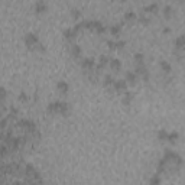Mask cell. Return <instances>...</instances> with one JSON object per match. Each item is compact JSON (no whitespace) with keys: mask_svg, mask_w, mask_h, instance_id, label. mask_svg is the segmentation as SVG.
Here are the masks:
<instances>
[{"mask_svg":"<svg viewBox=\"0 0 185 185\" xmlns=\"http://www.w3.org/2000/svg\"><path fill=\"white\" fill-rule=\"evenodd\" d=\"M26 43H27V45H35V43H36V38H35L33 35H29V36L26 38Z\"/></svg>","mask_w":185,"mask_h":185,"instance_id":"obj_1","label":"cell"},{"mask_svg":"<svg viewBox=\"0 0 185 185\" xmlns=\"http://www.w3.org/2000/svg\"><path fill=\"white\" fill-rule=\"evenodd\" d=\"M58 90H59L61 93H67V91H68V85H67L65 82H59V84H58Z\"/></svg>","mask_w":185,"mask_h":185,"instance_id":"obj_2","label":"cell"},{"mask_svg":"<svg viewBox=\"0 0 185 185\" xmlns=\"http://www.w3.org/2000/svg\"><path fill=\"white\" fill-rule=\"evenodd\" d=\"M177 46H178V48H184L185 46V38L184 36H181V38L177 39Z\"/></svg>","mask_w":185,"mask_h":185,"instance_id":"obj_3","label":"cell"},{"mask_svg":"<svg viewBox=\"0 0 185 185\" xmlns=\"http://www.w3.org/2000/svg\"><path fill=\"white\" fill-rule=\"evenodd\" d=\"M45 7H46V6H45L43 3H38V6H36V10H38V13H42V12L45 10Z\"/></svg>","mask_w":185,"mask_h":185,"instance_id":"obj_4","label":"cell"},{"mask_svg":"<svg viewBox=\"0 0 185 185\" xmlns=\"http://www.w3.org/2000/svg\"><path fill=\"white\" fill-rule=\"evenodd\" d=\"M114 87H116L117 90H123V88L126 87V84H124L123 81H119V82H116V84H114Z\"/></svg>","mask_w":185,"mask_h":185,"instance_id":"obj_5","label":"cell"},{"mask_svg":"<svg viewBox=\"0 0 185 185\" xmlns=\"http://www.w3.org/2000/svg\"><path fill=\"white\" fill-rule=\"evenodd\" d=\"M111 67H113L114 69H119V68H120V62H119V61H111Z\"/></svg>","mask_w":185,"mask_h":185,"instance_id":"obj_6","label":"cell"},{"mask_svg":"<svg viewBox=\"0 0 185 185\" xmlns=\"http://www.w3.org/2000/svg\"><path fill=\"white\" fill-rule=\"evenodd\" d=\"M161 65H162V68H164V71H166V72H169V71H171V67H169V65H168L166 62H162Z\"/></svg>","mask_w":185,"mask_h":185,"instance_id":"obj_7","label":"cell"},{"mask_svg":"<svg viewBox=\"0 0 185 185\" xmlns=\"http://www.w3.org/2000/svg\"><path fill=\"white\" fill-rule=\"evenodd\" d=\"M168 137H169V140H171V142H175V140H177V137H178V135H177V133H172V135H169Z\"/></svg>","mask_w":185,"mask_h":185,"instance_id":"obj_8","label":"cell"},{"mask_svg":"<svg viewBox=\"0 0 185 185\" xmlns=\"http://www.w3.org/2000/svg\"><path fill=\"white\" fill-rule=\"evenodd\" d=\"M159 137H161V140H165V139L168 137V135H166V132H161V133H159Z\"/></svg>","mask_w":185,"mask_h":185,"instance_id":"obj_9","label":"cell"},{"mask_svg":"<svg viewBox=\"0 0 185 185\" xmlns=\"http://www.w3.org/2000/svg\"><path fill=\"white\" fill-rule=\"evenodd\" d=\"M127 78L130 80V82H135V75H133L132 72H129V74H127Z\"/></svg>","mask_w":185,"mask_h":185,"instance_id":"obj_10","label":"cell"},{"mask_svg":"<svg viewBox=\"0 0 185 185\" xmlns=\"http://www.w3.org/2000/svg\"><path fill=\"white\" fill-rule=\"evenodd\" d=\"M91 65H93V61H90V59L84 62V67H85V68H88V67H91Z\"/></svg>","mask_w":185,"mask_h":185,"instance_id":"obj_11","label":"cell"},{"mask_svg":"<svg viewBox=\"0 0 185 185\" xmlns=\"http://www.w3.org/2000/svg\"><path fill=\"white\" fill-rule=\"evenodd\" d=\"M151 184H159V178H152L151 179Z\"/></svg>","mask_w":185,"mask_h":185,"instance_id":"obj_12","label":"cell"}]
</instances>
